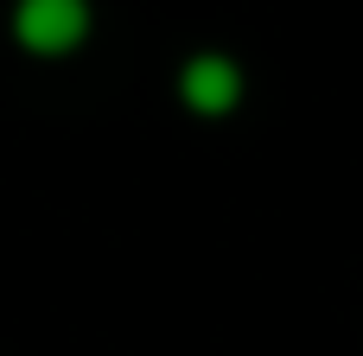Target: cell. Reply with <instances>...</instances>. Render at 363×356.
<instances>
[{
  "mask_svg": "<svg viewBox=\"0 0 363 356\" xmlns=\"http://www.w3.org/2000/svg\"><path fill=\"white\" fill-rule=\"evenodd\" d=\"M13 38L32 57H64L89 38V0H19L13 6Z\"/></svg>",
  "mask_w": 363,
  "mask_h": 356,
  "instance_id": "6da1fadb",
  "label": "cell"
},
{
  "mask_svg": "<svg viewBox=\"0 0 363 356\" xmlns=\"http://www.w3.org/2000/svg\"><path fill=\"white\" fill-rule=\"evenodd\" d=\"M179 96H185L191 115H230V108L242 102V70H236V57L198 51V57L179 70Z\"/></svg>",
  "mask_w": 363,
  "mask_h": 356,
  "instance_id": "7a4b0ae2",
  "label": "cell"
}]
</instances>
